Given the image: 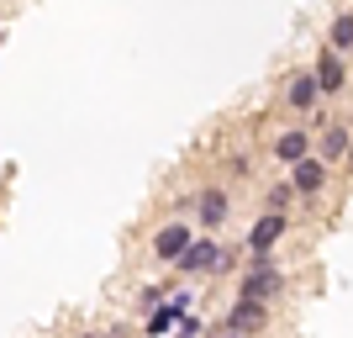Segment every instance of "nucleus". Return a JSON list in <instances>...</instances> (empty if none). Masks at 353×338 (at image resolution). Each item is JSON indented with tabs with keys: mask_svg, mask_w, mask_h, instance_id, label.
I'll use <instances>...</instances> for the list:
<instances>
[{
	"mask_svg": "<svg viewBox=\"0 0 353 338\" xmlns=\"http://www.w3.org/2000/svg\"><path fill=\"white\" fill-rule=\"evenodd\" d=\"M290 201H295V185H290V175H285V180H274V185H269L264 206H269V212H285Z\"/></svg>",
	"mask_w": 353,
	"mask_h": 338,
	"instance_id": "obj_14",
	"label": "nucleus"
},
{
	"mask_svg": "<svg viewBox=\"0 0 353 338\" xmlns=\"http://www.w3.org/2000/svg\"><path fill=\"white\" fill-rule=\"evenodd\" d=\"M216 338H248V333H232V328H221V333Z\"/></svg>",
	"mask_w": 353,
	"mask_h": 338,
	"instance_id": "obj_17",
	"label": "nucleus"
},
{
	"mask_svg": "<svg viewBox=\"0 0 353 338\" xmlns=\"http://www.w3.org/2000/svg\"><path fill=\"white\" fill-rule=\"evenodd\" d=\"M174 270H179L185 280H201V275H227V270H237V254L227 249V243H221L216 233H206V238L195 233V243H190L185 254H179V265H174Z\"/></svg>",
	"mask_w": 353,
	"mask_h": 338,
	"instance_id": "obj_1",
	"label": "nucleus"
},
{
	"mask_svg": "<svg viewBox=\"0 0 353 338\" xmlns=\"http://www.w3.org/2000/svg\"><path fill=\"white\" fill-rule=\"evenodd\" d=\"M316 153V133L311 127H285L280 138H274V159L285 164V169H295L301 159H311Z\"/></svg>",
	"mask_w": 353,
	"mask_h": 338,
	"instance_id": "obj_8",
	"label": "nucleus"
},
{
	"mask_svg": "<svg viewBox=\"0 0 353 338\" xmlns=\"http://www.w3.org/2000/svg\"><path fill=\"white\" fill-rule=\"evenodd\" d=\"M285 106H290V111H316V101H322V85H316V74L311 69H301V74H290V79H285Z\"/></svg>",
	"mask_w": 353,
	"mask_h": 338,
	"instance_id": "obj_10",
	"label": "nucleus"
},
{
	"mask_svg": "<svg viewBox=\"0 0 353 338\" xmlns=\"http://www.w3.org/2000/svg\"><path fill=\"white\" fill-rule=\"evenodd\" d=\"M327 180H332V164H327L322 153H311V159H301V164L290 169L295 196H316V191H327Z\"/></svg>",
	"mask_w": 353,
	"mask_h": 338,
	"instance_id": "obj_9",
	"label": "nucleus"
},
{
	"mask_svg": "<svg viewBox=\"0 0 353 338\" xmlns=\"http://www.w3.org/2000/svg\"><path fill=\"white\" fill-rule=\"evenodd\" d=\"M248 169H253V153H227V175H237V180H243Z\"/></svg>",
	"mask_w": 353,
	"mask_h": 338,
	"instance_id": "obj_16",
	"label": "nucleus"
},
{
	"mask_svg": "<svg viewBox=\"0 0 353 338\" xmlns=\"http://www.w3.org/2000/svg\"><path fill=\"white\" fill-rule=\"evenodd\" d=\"M327 48H338V53H353V11L332 16V32H327Z\"/></svg>",
	"mask_w": 353,
	"mask_h": 338,
	"instance_id": "obj_13",
	"label": "nucleus"
},
{
	"mask_svg": "<svg viewBox=\"0 0 353 338\" xmlns=\"http://www.w3.org/2000/svg\"><path fill=\"white\" fill-rule=\"evenodd\" d=\"M311 74H316V85H322V101L348 90V64H343L338 48H322V53H316V64H311Z\"/></svg>",
	"mask_w": 353,
	"mask_h": 338,
	"instance_id": "obj_7",
	"label": "nucleus"
},
{
	"mask_svg": "<svg viewBox=\"0 0 353 338\" xmlns=\"http://www.w3.org/2000/svg\"><path fill=\"white\" fill-rule=\"evenodd\" d=\"M195 243V227L185 217H169L159 227V233H153V243H148V254H153V259H159V265H179V254L190 249Z\"/></svg>",
	"mask_w": 353,
	"mask_h": 338,
	"instance_id": "obj_3",
	"label": "nucleus"
},
{
	"mask_svg": "<svg viewBox=\"0 0 353 338\" xmlns=\"http://www.w3.org/2000/svg\"><path fill=\"white\" fill-rule=\"evenodd\" d=\"M348 143H353V122H332V127L316 133V153H322L327 164H343V159H348Z\"/></svg>",
	"mask_w": 353,
	"mask_h": 338,
	"instance_id": "obj_11",
	"label": "nucleus"
},
{
	"mask_svg": "<svg viewBox=\"0 0 353 338\" xmlns=\"http://www.w3.org/2000/svg\"><path fill=\"white\" fill-rule=\"evenodd\" d=\"M179 317H185V307H179L174 296H169V301H163L159 312H148V328H143V333H148V338H163V333H169V328L179 323Z\"/></svg>",
	"mask_w": 353,
	"mask_h": 338,
	"instance_id": "obj_12",
	"label": "nucleus"
},
{
	"mask_svg": "<svg viewBox=\"0 0 353 338\" xmlns=\"http://www.w3.org/2000/svg\"><path fill=\"white\" fill-rule=\"evenodd\" d=\"M227 217H232V196L221 191V185H201V191H195V222H201L206 233H216Z\"/></svg>",
	"mask_w": 353,
	"mask_h": 338,
	"instance_id": "obj_6",
	"label": "nucleus"
},
{
	"mask_svg": "<svg viewBox=\"0 0 353 338\" xmlns=\"http://www.w3.org/2000/svg\"><path fill=\"white\" fill-rule=\"evenodd\" d=\"M285 285H290V275L274 265V254H259V259H248V270H243V280H237V296L274 301V296H285Z\"/></svg>",
	"mask_w": 353,
	"mask_h": 338,
	"instance_id": "obj_2",
	"label": "nucleus"
},
{
	"mask_svg": "<svg viewBox=\"0 0 353 338\" xmlns=\"http://www.w3.org/2000/svg\"><path fill=\"white\" fill-rule=\"evenodd\" d=\"M79 338H105V333H79Z\"/></svg>",
	"mask_w": 353,
	"mask_h": 338,
	"instance_id": "obj_19",
	"label": "nucleus"
},
{
	"mask_svg": "<svg viewBox=\"0 0 353 338\" xmlns=\"http://www.w3.org/2000/svg\"><path fill=\"white\" fill-rule=\"evenodd\" d=\"M343 169H353V143H348V159H343Z\"/></svg>",
	"mask_w": 353,
	"mask_h": 338,
	"instance_id": "obj_18",
	"label": "nucleus"
},
{
	"mask_svg": "<svg viewBox=\"0 0 353 338\" xmlns=\"http://www.w3.org/2000/svg\"><path fill=\"white\" fill-rule=\"evenodd\" d=\"M221 328H232V333H248V338H259V333L269 328V301L237 296L232 307H227V317H221Z\"/></svg>",
	"mask_w": 353,
	"mask_h": 338,
	"instance_id": "obj_5",
	"label": "nucleus"
},
{
	"mask_svg": "<svg viewBox=\"0 0 353 338\" xmlns=\"http://www.w3.org/2000/svg\"><path fill=\"white\" fill-rule=\"evenodd\" d=\"M163 296H169L163 285H143V291H137V312H143V317H148V312H159V307H163Z\"/></svg>",
	"mask_w": 353,
	"mask_h": 338,
	"instance_id": "obj_15",
	"label": "nucleus"
},
{
	"mask_svg": "<svg viewBox=\"0 0 353 338\" xmlns=\"http://www.w3.org/2000/svg\"><path fill=\"white\" fill-rule=\"evenodd\" d=\"M290 233V212H259V222L248 227V259H259V254H274V243Z\"/></svg>",
	"mask_w": 353,
	"mask_h": 338,
	"instance_id": "obj_4",
	"label": "nucleus"
}]
</instances>
